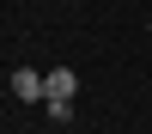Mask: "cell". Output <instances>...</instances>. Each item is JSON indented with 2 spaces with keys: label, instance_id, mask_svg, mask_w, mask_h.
Listing matches in <instances>:
<instances>
[{
  "label": "cell",
  "instance_id": "cell-1",
  "mask_svg": "<svg viewBox=\"0 0 152 134\" xmlns=\"http://www.w3.org/2000/svg\"><path fill=\"white\" fill-rule=\"evenodd\" d=\"M12 97H24V104H37V97H49V79L37 67H12Z\"/></svg>",
  "mask_w": 152,
  "mask_h": 134
},
{
  "label": "cell",
  "instance_id": "cell-2",
  "mask_svg": "<svg viewBox=\"0 0 152 134\" xmlns=\"http://www.w3.org/2000/svg\"><path fill=\"white\" fill-rule=\"evenodd\" d=\"M73 92H79V73H73V67H55V73H49V97H73Z\"/></svg>",
  "mask_w": 152,
  "mask_h": 134
},
{
  "label": "cell",
  "instance_id": "cell-3",
  "mask_svg": "<svg viewBox=\"0 0 152 134\" xmlns=\"http://www.w3.org/2000/svg\"><path fill=\"white\" fill-rule=\"evenodd\" d=\"M49 122H73V97H49Z\"/></svg>",
  "mask_w": 152,
  "mask_h": 134
}]
</instances>
